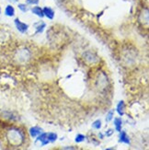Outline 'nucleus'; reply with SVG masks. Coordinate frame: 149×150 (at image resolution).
<instances>
[{
    "instance_id": "obj_1",
    "label": "nucleus",
    "mask_w": 149,
    "mask_h": 150,
    "mask_svg": "<svg viewBox=\"0 0 149 150\" xmlns=\"http://www.w3.org/2000/svg\"><path fill=\"white\" fill-rule=\"evenodd\" d=\"M6 138L12 146H19L21 145L24 141V134L18 128H12L8 130L6 133Z\"/></svg>"
},
{
    "instance_id": "obj_2",
    "label": "nucleus",
    "mask_w": 149,
    "mask_h": 150,
    "mask_svg": "<svg viewBox=\"0 0 149 150\" xmlns=\"http://www.w3.org/2000/svg\"><path fill=\"white\" fill-rule=\"evenodd\" d=\"M14 24L15 27L17 28V30L20 32V33H26L29 30V25L27 23L22 22L19 18H15L14 19Z\"/></svg>"
},
{
    "instance_id": "obj_3",
    "label": "nucleus",
    "mask_w": 149,
    "mask_h": 150,
    "mask_svg": "<svg viewBox=\"0 0 149 150\" xmlns=\"http://www.w3.org/2000/svg\"><path fill=\"white\" fill-rule=\"evenodd\" d=\"M119 140H120L121 143H124V144H127V145H130V144H131L130 137L128 136V134H126L125 131H121V132H120Z\"/></svg>"
},
{
    "instance_id": "obj_4",
    "label": "nucleus",
    "mask_w": 149,
    "mask_h": 150,
    "mask_svg": "<svg viewBox=\"0 0 149 150\" xmlns=\"http://www.w3.org/2000/svg\"><path fill=\"white\" fill-rule=\"evenodd\" d=\"M29 133H30V135L31 137H37L39 134H41L42 133V129L41 127H38V126H34V127H31L30 128L29 130Z\"/></svg>"
},
{
    "instance_id": "obj_5",
    "label": "nucleus",
    "mask_w": 149,
    "mask_h": 150,
    "mask_svg": "<svg viewBox=\"0 0 149 150\" xmlns=\"http://www.w3.org/2000/svg\"><path fill=\"white\" fill-rule=\"evenodd\" d=\"M43 9V15L44 17H46L49 19H54V11L52 8H49V6H45V8H42Z\"/></svg>"
},
{
    "instance_id": "obj_6",
    "label": "nucleus",
    "mask_w": 149,
    "mask_h": 150,
    "mask_svg": "<svg viewBox=\"0 0 149 150\" xmlns=\"http://www.w3.org/2000/svg\"><path fill=\"white\" fill-rule=\"evenodd\" d=\"M37 141H40L42 143V146H45L49 144V140L47 137V133H42L41 134H39L37 136Z\"/></svg>"
},
{
    "instance_id": "obj_7",
    "label": "nucleus",
    "mask_w": 149,
    "mask_h": 150,
    "mask_svg": "<svg viewBox=\"0 0 149 150\" xmlns=\"http://www.w3.org/2000/svg\"><path fill=\"white\" fill-rule=\"evenodd\" d=\"M5 15L6 17H9V18H12L15 16V8L14 6H11V5H8L6 6L5 8Z\"/></svg>"
},
{
    "instance_id": "obj_8",
    "label": "nucleus",
    "mask_w": 149,
    "mask_h": 150,
    "mask_svg": "<svg viewBox=\"0 0 149 150\" xmlns=\"http://www.w3.org/2000/svg\"><path fill=\"white\" fill-rule=\"evenodd\" d=\"M124 109H125V104L124 100H120L117 104V107H116V110L119 113L120 116H124Z\"/></svg>"
},
{
    "instance_id": "obj_9",
    "label": "nucleus",
    "mask_w": 149,
    "mask_h": 150,
    "mask_svg": "<svg viewBox=\"0 0 149 150\" xmlns=\"http://www.w3.org/2000/svg\"><path fill=\"white\" fill-rule=\"evenodd\" d=\"M31 12L33 13L34 15H36L37 17L41 18H42L44 17V15H43V9L42 8H40V6H33V8H31Z\"/></svg>"
},
{
    "instance_id": "obj_10",
    "label": "nucleus",
    "mask_w": 149,
    "mask_h": 150,
    "mask_svg": "<svg viewBox=\"0 0 149 150\" xmlns=\"http://www.w3.org/2000/svg\"><path fill=\"white\" fill-rule=\"evenodd\" d=\"M114 125H115V130L117 132L121 131V126H122V120L119 117H116L114 119Z\"/></svg>"
},
{
    "instance_id": "obj_11",
    "label": "nucleus",
    "mask_w": 149,
    "mask_h": 150,
    "mask_svg": "<svg viewBox=\"0 0 149 150\" xmlns=\"http://www.w3.org/2000/svg\"><path fill=\"white\" fill-rule=\"evenodd\" d=\"M46 27V24L44 22H38L35 24V29H36V33H42L43 31L44 28Z\"/></svg>"
},
{
    "instance_id": "obj_12",
    "label": "nucleus",
    "mask_w": 149,
    "mask_h": 150,
    "mask_svg": "<svg viewBox=\"0 0 149 150\" xmlns=\"http://www.w3.org/2000/svg\"><path fill=\"white\" fill-rule=\"evenodd\" d=\"M47 137L50 143H54L57 140V134L55 133H47Z\"/></svg>"
},
{
    "instance_id": "obj_13",
    "label": "nucleus",
    "mask_w": 149,
    "mask_h": 150,
    "mask_svg": "<svg viewBox=\"0 0 149 150\" xmlns=\"http://www.w3.org/2000/svg\"><path fill=\"white\" fill-rule=\"evenodd\" d=\"M92 126L94 129L96 130H100L102 126V123H101V121L100 120H96L93 123H92Z\"/></svg>"
},
{
    "instance_id": "obj_14",
    "label": "nucleus",
    "mask_w": 149,
    "mask_h": 150,
    "mask_svg": "<svg viewBox=\"0 0 149 150\" xmlns=\"http://www.w3.org/2000/svg\"><path fill=\"white\" fill-rule=\"evenodd\" d=\"M86 139V136L84 135V134H78L76 136V138H75V141L76 143H81L83 142L84 140Z\"/></svg>"
},
{
    "instance_id": "obj_15",
    "label": "nucleus",
    "mask_w": 149,
    "mask_h": 150,
    "mask_svg": "<svg viewBox=\"0 0 149 150\" xmlns=\"http://www.w3.org/2000/svg\"><path fill=\"white\" fill-rule=\"evenodd\" d=\"M18 8L20 9V11H22V12H27V10H28V6L26 4H18Z\"/></svg>"
},
{
    "instance_id": "obj_16",
    "label": "nucleus",
    "mask_w": 149,
    "mask_h": 150,
    "mask_svg": "<svg viewBox=\"0 0 149 150\" xmlns=\"http://www.w3.org/2000/svg\"><path fill=\"white\" fill-rule=\"evenodd\" d=\"M112 118H113V110H111V112L108 113L107 117H106V122H111L112 120Z\"/></svg>"
},
{
    "instance_id": "obj_17",
    "label": "nucleus",
    "mask_w": 149,
    "mask_h": 150,
    "mask_svg": "<svg viewBox=\"0 0 149 150\" xmlns=\"http://www.w3.org/2000/svg\"><path fill=\"white\" fill-rule=\"evenodd\" d=\"M28 4H38L39 0H27Z\"/></svg>"
},
{
    "instance_id": "obj_18",
    "label": "nucleus",
    "mask_w": 149,
    "mask_h": 150,
    "mask_svg": "<svg viewBox=\"0 0 149 150\" xmlns=\"http://www.w3.org/2000/svg\"><path fill=\"white\" fill-rule=\"evenodd\" d=\"M113 134V130L112 129H109V131L106 132V135L107 136H111Z\"/></svg>"
},
{
    "instance_id": "obj_19",
    "label": "nucleus",
    "mask_w": 149,
    "mask_h": 150,
    "mask_svg": "<svg viewBox=\"0 0 149 150\" xmlns=\"http://www.w3.org/2000/svg\"><path fill=\"white\" fill-rule=\"evenodd\" d=\"M62 150H75V148L73 146H66V147L63 148Z\"/></svg>"
},
{
    "instance_id": "obj_20",
    "label": "nucleus",
    "mask_w": 149,
    "mask_h": 150,
    "mask_svg": "<svg viewBox=\"0 0 149 150\" xmlns=\"http://www.w3.org/2000/svg\"><path fill=\"white\" fill-rule=\"evenodd\" d=\"M105 150H114L113 148H111V147H109V148H106Z\"/></svg>"
},
{
    "instance_id": "obj_21",
    "label": "nucleus",
    "mask_w": 149,
    "mask_h": 150,
    "mask_svg": "<svg viewBox=\"0 0 149 150\" xmlns=\"http://www.w3.org/2000/svg\"><path fill=\"white\" fill-rule=\"evenodd\" d=\"M12 1H14V2H17V1H18V0H12Z\"/></svg>"
},
{
    "instance_id": "obj_22",
    "label": "nucleus",
    "mask_w": 149,
    "mask_h": 150,
    "mask_svg": "<svg viewBox=\"0 0 149 150\" xmlns=\"http://www.w3.org/2000/svg\"><path fill=\"white\" fill-rule=\"evenodd\" d=\"M0 14H1V8H0Z\"/></svg>"
}]
</instances>
